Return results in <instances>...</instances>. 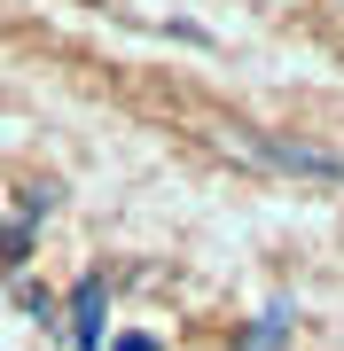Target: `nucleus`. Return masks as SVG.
<instances>
[{"label": "nucleus", "mask_w": 344, "mask_h": 351, "mask_svg": "<svg viewBox=\"0 0 344 351\" xmlns=\"http://www.w3.org/2000/svg\"><path fill=\"white\" fill-rule=\"evenodd\" d=\"M102 304H110V281L102 274H87V281H78V304H71V328H78V343H102Z\"/></svg>", "instance_id": "f257e3e1"}, {"label": "nucleus", "mask_w": 344, "mask_h": 351, "mask_svg": "<svg viewBox=\"0 0 344 351\" xmlns=\"http://www.w3.org/2000/svg\"><path fill=\"white\" fill-rule=\"evenodd\" d=\"M117 351H165V343H157V336H126V343H117Z\"/></svg>", "instance_id": "f03ea898"}]
</instances>
